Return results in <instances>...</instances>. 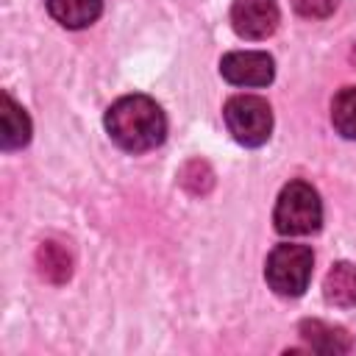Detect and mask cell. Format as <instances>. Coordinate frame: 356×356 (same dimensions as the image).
Instances as JSON below:
<instances>
[{"instance_id": "obj_1", "label": "cell", "mask_w": 356, "mask_h": 356, "mask_svg": "<svg viewBox=\"0 0 356 356\" xmlns=\"http://www.w3.org/2000/svg\"><path fill=\"white\" fill-rule=\"evenodd\" d=\"M106 131L125 153H147L167 136V117L147 95H125L106 111Z\"/></svg>"}, {"instance_id": "obj_2", "label": "cell", "mask_w": 356, "mask_h": 356, "mask_svg": "<svg viewBox=\"0 0 356 356\" xmlns=\"http://www.w3.org/2000/svg\"><path fill=\"white\" fill-rule=\"evenodd\" d=\"M273 222H275V231L284 236H306L320 231L323 200L317 189L306 181H289L275 200Z\"/></svg>"}, {"instance_id": "obj_3", "label": "cell", "mask_w": 356, "mask_h": 356, "mask_svg": "<svg viewBox=\"0 0 356 356\" xmlns=\"http://www.w3.org/2000/svg\"><path fill=\"white\" fill-rule=\"evenodd\" d=\"M312 267H314L312 248L284 242L270 250L267 264H264V278L275 295L298 298L306 292V286L312 281Z\"/></svg>"}, {"instance_id": "obj_4", "label": "cell", "mask_w": 356, "mask_h": 356, "mask_svg": "<svg viewBox=\"0 0 356 356\" xmlns=\"http://www.w3.org/2000/svg\"><path fill=\"white\" fill-rule=\"evenodd\" d=\"M222 120L228 134L245 145V147H259L270 139L273 131V108L264 97L259 95H234L222 106Z\"/></svg>"}, {"instance_id": "obj_5", "label": "cell", "mask_w": 356, "mask_h": 356, "mask_svg": "<svg viewBox=\"0 0 356 356\" xmlns=\"http://www.w3.org/2000/svg\"><path fill=\"white\" fill-rule=\"evenodd\" d=\"M220 75L234 86H267L275 75V61L264 50H234L222 56Z\"/></svg>"}, {"instance_id": "obj_6", "label": "cell", "mask_w": 356, "mask_h": 356, "mask_svg": "<svg viewBox=\"0 0 356 356\" xmlns=\"http://www.w3.org/2000/svg\"><path fill=\"white\" fill-rule=\"evenodd\" d=\"M281 19L275 0H234L231 6V25L242 39L259 42L275 33Z\"/></svg>"}, {"instance_id": "obj_7", "label": "cell", "mask_w": 356, "mask_h": 356, "mask_svg": "<svg viewBox=\"0 0 356 356\" xmlns=\"http://www.w3.org/2000/svg\"><path fill=\"white\" fill-rule=\"evenodd\" d=\"M298 331L303 342L317 353H348L350 350V337L339 325H331L323 320H303Z\"/></svg>"}, {"instance_id": "obj_8", "label": "cell", "mask_w": 356, "mask_h": 356, "mask_svg": "<svg viewBox=\"0 0 356 356\" xmlns=\"http://www.w3.org/2000/svg\"><path fill=\"white\" fill-rule=\"evenodd\" d=\"M0 145L3 150H19L31 142V120L25 114V108H19L14 103L11 95H3V106H0Z\"/></svg>"}, {"instance_id": "obj_9", "label": "cell", "mask_w": 356, "mask_h": 356, "mask_svg": "<svg viewBox=\"0 0 356 356\" xmlns=\"http://www.w3.org/2000/svg\"><path fill=\"white\" fill-rule=\"evenodd\" d=\"M44 6L50 17L70 31H81L92 25L103 11V0H44Z\"/></svg>"}, {"instance_id": "obj_10", "label": "cell", "mask_w": 356, "mask_h": 356, "mask_svg": "<svg viewBox=\"0 0 356 356\" xmlns=\"http://www.w3.org/2000/svg\"><path fill=\"white\" fill-rule=\"evenodd\" d=\"M323 295L337 309H353L356 306V264L337 261L323 281Z\"/></svg>"}, {"instance_id": "obj_11", "label": "cell", "mask_w": 356, "mask_h": 356, "mask_svg": "<svg viewBox=\"0 0 356 356\" xmlns=\"http://www.w3.org/2000/svg\"><path fill=\"white\" fill-rule=\"evenodd\" d=\"M36 264H39V273L53 284L67 281L72 273V259L67 248H61L58 242H42L36 250Z\"/></svg>"}, {"instance_id": "obj_12", "label": "cell", "mask_w": 356, "mask_h": 356, "mask_svg": "<svg viewBox=\"0 0 356 356\" xmlns=\"http://www.w3.org/2000/svg\"><path fill=\"white\" fill-rule=\"evenodd\" d=\"M331 125L339 136L356 139V86H342L331 100Z\"/></svg>"}, {"instance_id": "obj_13", "label": "cell", "mask_w": 356, "mask_h": 356, "mask_svg": "<svg viewBox=\"0 0 356 356\" xmlns=\"http://www.w3.org/2000/svg\"><path fill=\"white\" fill-rule=\"evenodd\" d=\"M181 184L189 189V192H195V195H203L209 186H211V170H209V164L206 161H189L186 167H184V172H181Z\"/></svg>"}, {"instance_id": "obj_14", "label": "cell", "mask_w": 356, "mask_h": 356, "mask_svg": "<svg viewBox=\"0 0 356 356\" xmlns=\"http://www.w3.org/2000/svg\"><path fill=\"white\" fill-rule=\"evenodd\" d=\"M292 8L306 19H323L337 8V0H292Z\"/></svg>"}, {"instance_id": "obj_15", "label": "cell", "mask_w": 356, "mask_h": 356, "mask_svg": "<svg viewBox=\"0 0 356 356\" xmlns=\"http://www.w3.org/2000/svg\"><path fill=\"white\" fill-rule=\"evenodd\" d=\"M350 61L356 64V44H353V50H350Z\"/></svg>"}]
</instances>
